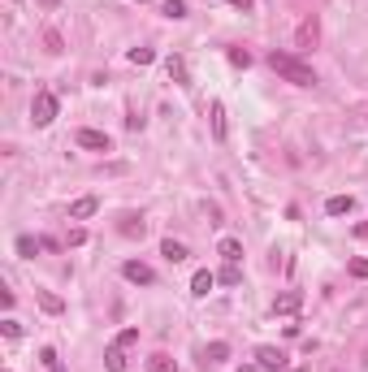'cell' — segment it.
Segmentation results:
<instances>
[{
  "instance_id": "cell-17",
  "label": "cell",
  "mask_w": 368,
  "mask_h": 372,
  "mask_svg": "<svg viewBox=\"0 0 368 372\" xmlns=\"http://www.w3.org/2000/svg\"><path fill=\"white\" fill-rule=\"evenodd\" d=\"M39 307H43L48 316H61V312H66V303H61L57 295H48V290H39Z\"/></svg>"
},
{
  "instance_id": "cell-14",
  "label": "cell",
  "mask_w": 368,
  "mask_h": 372,
  "mask_svg": "<svg viewBox=\"0 0 368 372\" xmlns=\"http://www.w3.org/2000/svg\"><path fill=\"white\" fill-rule=\"evenodd\" d=\"M104 364H108V372H126V346L113 342V346L104 351Z\"/></svg>"
},
{
  "instance_id": "cell-4",
  "label": "cell",
  "mask_w": 368,
  "mask_h": 372,
  "mask_svg": "<svg viewBox=\"0 0 368 372\" xmlns=\"http://www.w3.org/2000/svg\"><path fill=\"white\" fill-rule=\"evenodd\" d=\"M78 148H87V152H113V139H108L104 130H91V126H83V130L74 135Z\"/></svg>"
},
{
  "instance_id": "cell-23",
  "label": "cell",
  "mask_w": 368,
  "mask_h": 372,
  "mask_svg": "<svg viewBox=\"0 0 368 372\" xmlns=\"http://www.w3.org/2000/svg\"><path fill=\"white\" fill-rule=\"evenodd\" d=\"M161 13L178 22V18H186V5H182V0H165V5H161Z\"/></svg>"
},
{
  "instance_id": "cell-1",
  "label": "cell",
  "mask_w": 368,
  "mask_h": 372,
  "mask_svg": "<svg viewBox=\"0 0 368 372\" xmlns=\"http://www.w3.org/2000/svg\"><path fill=\"white\" fill-rule=\"evenodd\" d=\"M269 66H273V70L286 78V83H295V87H316L312 66H303L295 52H269Z\"/></svg>"
},
{
  "instance_id": "cell-3",
  "label": "cell",
  "mask_w": 368,
  "mask_h": 372,
  "mask_svg": "<svg viewBox=\"0 0 368 372\" xmlns=\"http://www.w3.org/2000/svg\"><path fill=\"white\" fill-rule=\"evenodd\" d=\"M316 39H321V22H316V18H303L299 30H295V52H312Z\"/></svg>"
},
{
  "instance_id": "cell-6",
  "label": "cell",
  "mask_w": 368,
  "mask_h": 372,
  "mask_svg": "<svg viewBox=\"0 0 368 372\" xmlns=\"http://www.w3.org/2000/svg\"><path fill=\"white\" fill-rule=\"evenodd\" d=\"M122 277H126V282H135V286H152V282H156V273H152L148 264H139V260H126V264H122Z\"/></svg>"
},
{
  "instance_id": "cell-27",
  "label": "cell",
  "mask_w": 368,
  "mask_h": 372,
  "mask_svg": "<svg viewBox=\"0 0 368 372\" xmlns=\"http://www.w3.org/2000/svg\"><path fill=\"white\" fill-rule=\"evenodd\" d=\"M351 277H360V282H368V260L360 255V260H351Z\"/></svg>"
},
{
  "instance_id": "cell-7",
  "label": "cell",
  "mask_w": 368,
  "mask_h": 372,
  "mask_svg": "<svg viewBox=\"0 0 368 372\" xmlns=\"http://www.w3.org/2000/svg\"><path fill=\"white\" fill-rule=\"evenodd\" d=\"M255 364H260L264 372H282L286 368V355L278 346H255Z\"/></svg>"
},
{
  "instance_id": "cell-12",
  "label": "cell",
  "mask_w": 368,
  "mask_h": 372,
  "mask_svg": "<svg viewBox=\"0 0 368 372\" xmlns=\"http://www.w3.org/2000/svg\"><path fill=\"white\" fill-rule=\"evenodd\" d=\"M208 121H213V139L221 143V139H226V104H213V108H208Z\"/></svg>"
},
{
  "instance_id": "cell-33",
  "label": "cell",
  "mask_w": 368,
  "mask_h": 372,
  "mask_svg": "<svg viewBox=\"0 0 368 372\" xmlns=\"http://www.w3.org/2000/svg\"><path fill=\"white\" fill-rule=\"evenodd\" d=\"M295 372H303V368H295Z\"/></svg>"
},
{
  "instance_id": "cell-18",
  "label": "cell",
  "mask_w": 368,
  "mask_h": 372,
  "mask_svg": "<svg viewBox=\"0 0 368 372\" xmlns=\"http://www.w3.org/2000/svg\"><path fill=\"white\" fill-rule=\"evenodd\" d=\"M217 282H221V286H238V282H243V268H238V264H230V260H226V268L217 273Z\"/></svg>"
},
{
  "instance_id": "cell-31",
  "label": "cell",
  "mask_w": 368,
  "mask_h": 372,
  "mask_svg": "<svg viewBox=\"0 0 368 372\" xmlns=\"http://www.w3.org/2000/svg\"><path fill=\"white\" fill-rule=\"evenodd\" d=\"M356 234H360V238H368V225H356Z\"/></svg>"
},
{
  "instance_id": "cell-21",
  "label": "cell",
  "mask_w": 368,
  "mask_h": 372,
  "mask_svg": "<svg viewBox=\"0 0 368 372\" xmlns=\"http://www.w3.org/2000/svg\"><path fill=\"white\" fill-rule=\"evenodd\" d=\"M148 372H178V364H173L169 355H152V360H148Z\"/></svg>"
},
{
  "instance_id": "cell-25",
  "label": "cell",
  "mask_w": 368,
  "mask_h": 372,
  "mask_svg": "<svg viewBox=\"0 0 368 372\" xmlns=\"http://www.w3.org/2000/svg\"><path fill=\"white\" fill-rule=\"evenodd\" d=\"M130 61H135V66H152L156 52H152V48H130Z\"/></svg>"
},
{
  "instance_id": "cell-28",
  "label": "cell",
  "mask_w": 368,
  "mask_h": 372,
  "mask_svg": "<svg viewBox=\"0 0 368 372\" xmlns=\"http://www.w3.org/2000/svg\"><path fill=\"white\" fill-rule=\"evenodd\" d=\"M0 329H5V337H22V325L13 316H5V325H0Z\"/></svg>"
},
{
  "instance_id": "cell-8",
  "label": "cell",
  "mask_w": 368,
  "mask_h": 372,
  "mask_svg": "<svg viewBox=\"0 0 368 372\" xmlns=\"http://www.w3.org/2000/svg\"><path fill=\"white\" fill-rule=\"evenodd\" d=\"M95 208H100V199H95V195H83V199H74V204H70V221H87V217L95 213Z\"/></svg>"
},
{
  "instance_id": "cell-22",
  "label": "cell",
  "mask_w": 368,
  "mask_h": 372,
  "mask_svg": "<svg viewBox=\"0 0 368 372\" xmlns=\"http://www.w3.org/2000/svg\"><path fill=\"white\" fill-rule=\"evenodd\" d=\"M143 230H148V225H143L139 217H126V221H122V234H126V238H143Z\"/></svg>"
},
{
  "instance_id": "cell-5",
  "label": "cell",
  "mask_w": 368,
  "mask_h": 372,
  "mask_svg": "<svg viewBox=\"0 0 368 372\" xmlns=\"http://www.w3.org/2000/svg\"><path fill=\"white\" fill-rule=\"evenodd\" d=\"M299 307H303V290H282L273 299V316H295Z\"/></svg>"
},
{
  "instance_id": "cell-30",
  "label": "cell",
  "mask_w": 368,
  "mask_h": 372,
  "mask_svg": "<svg viewBox=\"0 0 368 372\" xmlns=\"http://www.w3.org/2000/svg\"><path fill=\"white\" fill-rule=\"evenodd\" d=\"M238 372H264L260 364H243V368H238Z\"/></svg>"
},
{
  "instance_id": "cell-24",
  "label": "cell",
  "mask_w": 368,
  "mask_h": 372,
  "mask_svg": "<svg viewBox=\"0 0 368 372\" xmlns=\"http://www.w3.org/2000/svg\"><path fill=\"white\" fill-rule=\"evenodd\" d=\"M230 66L247 70V66H251V52H247V48H230Z\"/></svg>"
},
{
  "instance_id": "cell-11",
  "label": "cell",
  "mask_w": 368,
  "mask_h": 372,
  "mask_svg": "<svg viewBox=\"0 0 368 372\" xmlns=\"http://www.w3.org/2000/svg\"><path fill=\"white\" fill-rule=\"evenodd\" d=\"M217 251H221V260H230V264L243 260V242H238V238H221V242H217Z\"/></svg>"
},
{
  "instance_id": "cell-15",
  "label": "cell",
  "mask_w": 368,
  "mask_h": 372,
  "mask_svg": "<svg viewBox=\"0 0 368 372\" xmlns=\"http://www.w3.org/2000/svg\"><path fill=\"white\" fill-rule=\"evenodd\" d=\"M221 360H230V342H208L204 346V364H221Z\"/></svg>"
},
{
  "instance_id": "cell-19",
  "label": "cell",
  "mask_w": 368,
  "mask_h": 372,
  "mask_svg": "<svg viewBox=\"0 0 368 372\" xmlns=\"http://www.w3.org/2000/svg\"><path fill=\"white\" fill-rule=\"evenodd\" d=\"M39 364H43L48 372H66V364L57 360V351H52V346H43V351H39Z\"/></svg>"
},
{
  "instance_id": "cell-9",
  "label": "cell",
  "mask_w": 368,
  "mask_h": 372,
  "mask_svg": "<svg viewBox=\"0 0 368 372\" xmlns=\"http://www.w3.org/2000/svg\"><path fill=\"white\" fill-rule=\"evenodd\" d=\"M165 70H169V78H173L178 87H191V70H186V61H182V57H169V61H165Z\"/></svg>"
},
{
  "instance_id": "cell-16",
  "label": "cell",
  "mask_w": 368,
  "mask_h": 372,
  "mask_svg": "<svg viewBox=\"0 0 368 372\" xmlns=\"http://www.w3.org/2000/svg\"><path fill=\"white\" fill-rule=\"evenodd\" d=\"M351 208H356V199H351V195H329L325 213H329V217H342V213H351Z\"/></svg>"
},
{
  "instance_id": "cell-2",
  "label": "cell",
  "mask_w": 368,
  "mask_h": 372,
  "mask_svg": "<svg viewBox=\"0 0 368 372\" xmlns=\"http://www.w3.org/2000/svg\"><path fill=\"white\" fill-rule=\"evenodd\" d=\"M57 108H61V104H57V95H52V91H39L35 100H30V121H35L39 130H43V126H52V121H57Z\"/></svg>"
},
{
  "instance_id": "cell-13",
  "label": "cell",
  "mask_w": 368,
  "mask_h": 372,
  "mask_svg": "<svg viewBox=\"0 0 368 372\" xmlns=\"http://www.w3.org/2000/svg\"><path fill=\"white\" fill-rule=\"evenodd\" d=\"M161 255H165V260H169V264H182V260H186V255H191V251L182 247V242H173V238H165V242H161Z\"/></svg>"
},
{
  "instance_id": "cell-20",
  "label": "cell",
  "mask_w": 368,
  "mask_h": 372,
  "mask_svg": "<svg viewBox=\"0 0 368 372\" xmlns=\"http://www.w3.org/2000/svg\"><path fill=\"white\" fill-rule=\"evenodd\" d=\"M43 247H48V242H39V238H30V234H22V238H18V251H22V255H39Z\"/></svg>"
},
{
  "instance_id": "cell-32",
  "label": "cell",
  "mask_w": 368,
  "mask_h": 372,
  "mask_svg": "<svg viewBox=\"0 0 368 372\" xmlns=\"http://www.w3.org/2000/svg\"><path fill=\"white\" fill-rule=\"evenodd\" d=\"M139 5H148V0H139Z\"/></svg>"
},
{
  "instance_id": "cell-29",
  "label": "cell",
  "mask_w": 368,
  "mask_h": 372,
  "mask_svg": "<svg viewBox=\"0 0 368 372\" xmlns=\"http://www.w3.org/2000/svg\"><path fill=\"white\" fill-rule=\"evenodd\" d=\"M230 5H234V9H243V13H251V9H255V0H230Z\"/></svg>"
},
{
  "instance_id": "cell-10",
  "label": "cell",
  "mask_w": 368,
  "mask_h": 372,
  "mask_svg": "<svg viewBox=\"0 0 368 372\" xmlns=\"http://www.w3.org/2000/svg\"><path fill=\"white\" fill-rule=\"evenodd\" d=\"M213 286H217V273H208V268H200L195 277H191V295H200V299H204V295H208V290H213Z\"/></svg>"
},
{
  "instance_id": "cell-26",
  "label": "cell",
  "mask_w": 368,
  "mask_h": 372,
  "mask_svg": "<svg viewBox=\"0 0 368 372\" xmlns=\"http://www.w3.org/2000/svg\"><path fill=\"white\" fill-rule=\"evenodd\" d=\"M113 342H117V346H135V342H139V329H122Z\"/></svg>"
}]
</instances>
